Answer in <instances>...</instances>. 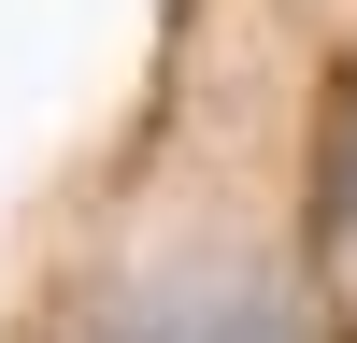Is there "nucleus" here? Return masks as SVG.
Wrapping results in <instances>:
<instances>
[{
	"label": "nucleus",
	"instance_id": "f257e3e1",
	"mask_svg": "<svg viewBox=\"0 0 357 343\" xmlns=\"http://www.w3.org/2000/svg\"><path fill=\"white\" fill-rule=\"evenodd\" d=\"M100 343H301V329H286L272 286H158V300H129Z\"/></svg>",
	"mask_w": 357,
	"mask_h": 343
}]
</instances>
